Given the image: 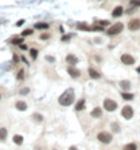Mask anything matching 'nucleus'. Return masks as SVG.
Wrapping results in <instances>:
<instances>
[{"mask_svg": "<svg viewBox=\"0 0 140 150\" xmlns=\"http://www.w3.org/2000/svg\"><path fill=\"white\" fill-rule=\"evenodd\" d=\"M74 101H75V94H74V90H72V89L64 92L59 97V104L61 106H69V105L74 104Z\"/></svg>", "mask_w": 140, "mask_h": 150, "instance_id": "f257e3e1", "label": "nucleus"}, {"mask_svg": "<svg viewBox=\"0 0 140 150\" xmlns=\"http://www.w3.org/2000/svg\"><path fill=\"white\" fill-rule=\"evenodd\" d=\"M97 139H98V142L103 143V145H109L113 141V135L110 133H107V131H101V133L97 134Z\"/></svg>", "mask_w": 140, "mask_h": 150, "instance_id": "f03ea898", "label": "nucleus"}, {"mask_svg": "<svg viewBox=\"0 0 140 150\" xmlns=\"http://www.w3.org/2000/svg\"><path fill=\"white\" fill-rule=\"evenodd\" d=\"M123 30H124V25L121 22H117V23H114V25H112L109 27L106 33H107V35H117L123 32Z\"/></svg>", "mask_w": 140, "mask_h": 150, "instance_id": "7ed1b4c3", "label": "nucleus"}, {"mask_svg": "<svg viewBox=\"0 0 140 150\" xmlns=\"http://www.w3.org/2000/svg\"><path fill=\"white\" fill-rule=\"evenodd\" d=\"M117 103H116L114 100L112 98H106L105 101H103V109L107 111V112H114L116 109H117Z\"/></svg>", "mask_w": 140, "mask_h": 150, "instance_id": "20e7f679", "label": "nucleus"}, {"mask_svg": "<svg viewBox=\"0 0 140 150\" xmlns=\"http://www.w3.org/2000/svg\"><path fill=\"white\" fill-rule=\"evenodd\" d=\"M135 115V112H133V108L131 105H125L123 106V109H121V116H123L125 120H131Z\"/></svg>", "mask_w": 140, "mask_h": 150, "instance_id": "39448f33", "label": "nucleus"}, {"mask_svg": "<svg viewBox=\"0 0 140 150\" xmlns=\"http://www.w3.org/2000/svg\"><path fill=\"white\" fill-rule=\"evenodd\" d=\"M120 60H121V63L125 64V65H133L135 62H136L135 57H133L132 55H129V53H123L121 57H120Z\"/></svg>", "mask_w": 140, "mask_h": 150, "instance_id": "423d86ee", "label": "nucleus"}, {"mask_svg": "<svg viewBox=\"0 0 140 150\" xmlns=\"http://www.w3.org/2000/svg\"><path fill=\"white\" fill-rule=\"evenodd\" d=\"M128 29H129L131 32H137V30H140V18L131 19L128 22Z\"/></svg>", "mask_w": 140, "mask_h": 150, "instance_id": "0eeeda50", "label": "nucleus"}, {"mask_svg": "<svg viewBox=\"0 0 140 150\" xmlns=\"http://www.w3.org/2000/svg\"><path fill=\"white\" fill-rule=\"evenodd\" d=\"M67 73L71 75V78H74V79L79 78V76H80V74H82L80 70L75 68V65H68V67H67Z\"/></svg>", "mask_w": 140, "mask_h": 150, "instance_id": "6e6552de", "label": "nucleus"}, {"mask_svg": "<svg viewBox=\"0 0 140 150\" xmlns=\"http://www.w3.org/2000/svg\"><path fill=\"white\" fill-rule=\"evenodd\" d=\"M65 62H67V64H68V65H75V64H78L79 59H78L75 55L69 53V55H67V56H65Z\"/></svg>", "mask_w": 140, "mask_h": 150, "instance_id": "1a4fd4ad", "label": "nucleus"}, {"mask_svg": "<svg viewBox=\"0 0 140 150\" xmlns=\"http://www.w3.org/2000/svg\"><path fill=\"white\" fill-rule=\"evenodd\" d=\"M123 14H124V7L123 5H117V7L112 11V16L113 18H120Z\"/></svg>", "mask_w": 140, "mask_h": 150, "instance_id": "9d476101", "label": "nucleus"}, {"mask_svg": "<svg viewBox=\"0 0 140 150\" xmlns=\"http://www.w3.org/2000/svg\"><path fill=\"white\" fill-rule=\"evenodd\" d=\"M90 116H91V117H94V119H99V117H102V108H99V106H95L94 109L91 111Z\"/></svg>", "mask_w": 140, "mask_h": 150, "instance_id": "9b49d317", "label": "nucleus"}, {"mask_svg": "<svg viewBox=\"0 0 140 150\" xmlns=\"http://www.w3.org/2000/svg\"><path fill=\"white\" fill-rule=\"evenodd\" d=\"M84 108H86V100L80 98L76 103V105H75V111L76 112H80V111H84Z\"/></svg>", "mask_w": 140, "mask_h": 150, "instance_id": "f8f14e48", "label": "nucleus"}, {"mask_svg": "<svg viewBox=\"0 0 140 150\" xmlns=\"http://www.w3.org/2000/svg\"><path fill=\"white\" fill-rule=\"evenodd\" d=\"M88 75H90V78L91 79H99L101 78V73H98V71H97L95 68H88Z\"/></svg>", "mask_w": 140, "mask_h": 150, "instance_id": "ddd939ff", "label": "nucleus"}, {"mask_svg": "<svg viewBox=\"0 0 140 150\" xmlns=\"http://www.w3.org/2000/svg\"><path fill=\"white\" fill-rule=\"evenodd\" d=\"M15 108L18 111H26L27 109V104L25 103V101H16L15 103Z\"/></svg>", "mask_w": 140, "mask_h": 150, "instance_id": "4468645a", "label": "nucleus"}, {"mask_svg": "<svg viewBox=\"0 0 140 150\" xmlns=\"http://www.w3.org/2000/svg\"><path fill=\"white\" fill-rule=\"evenodd\" d=\"M120 87L124 90V92H128L131 89V82L129 81H120Z\"/></svg>", "mask_w": 140, "mask_h": 150, "instance_id": "2eb2a0df", "label": "nucleus"}, {"mask_svg": "<svg viewBox=\"0 0 140 150\" xmlns=\"http://www.w3.org/2000/svg\"><path fill=\"white\" fill-rule=\"evenodd\" d=\"M23 136L22 135H14L12 136V142L15 143V145H18V146H21V145H23Z\"/></svg>", "mask_w": 140, "mask_h": 150, "instance_id": "dca6fc26", "label": "nucleus"}, {"mask_svg": "<svg viewBox=\"0 0 140 150\" xmlns=\"http://www.w3.org/2000/svg\"><path fill=\"white\" fill-rule=\"evenodd\" d=\"M34 29H38V30H46V29H49V25L45 22H40V23H35L34 25Z\"/></svg>", "mask_w": 140, "mask_h": 150, "instance_id": "f3484780", "label": "nucleus"}, {"mask_svg": "<svg viewBox=\"0 0 140 150\" xmlns=\"http://www.w3.org/2000/svg\"><path fill=\"white\" fill-rule=\"evenodd\" d=\"M121 97H123L125 101H132L133 98H135V95H133L132 93H128V92H123L121 93Z\"/></svg>", "mask_w": 140, "mask_h": 150, "instance_id": "a211bd4d", "label": "nucleus"}, {"mask_svg": "<svg viewBox=\"0 0 140 150\" xmlns=\"http://www.w3.org/2000/svg\"><path fill=\"white\" fill-rule=\"evenodd\" d=\"M7 135H8V133H7V128H4V127H2V128H0V141H2V142H4L5 139H7Z\"/></svg>", "mask_w": 140, "mask_h": 150, "instance_id": "6ab92c4d", "label": "nucleus"}, {"mask_svg": "<svg viewBox=\"0 0 140 150\" xmlns=\"http://www.w3.org/2000/svg\"><path fill=\"white\" fill-rule=\"evenodd\" d=\"M123 150H137V145L135 142H131V143H126V145L123 147Z\"/></svg>", "mask_w": 140, "mask_h": 150, "instance_id": "aec40b11", "label": "nucleus"}, {"mask_svg": "<svg viewBox=\"0 0 140 150\" xmlns=\"http://www.w3.org/2000/svg\"><path fill=\"white\" fill-rule=\"evenodd\" d=\"M23 38H25V37H22V35H21V37H14L12 40H11V44H12V45H21L22 43H25Z\"/></svg>", "mask_w": 140, "mask_h": 150, "instance_id": "412c9836", "label": "nucleus"}, {"mask_svg": "<svg viewBox=\"0 0 140 150\" xmlns=\"http://www.w3.org/2000/svg\"><path fill=\"white\" fill-rule=\"evenodd\" d=\"M16 79H18V81H23V79H25V71H23V68H21L19 71H18Z\"/></svg>", "mask_w": 140, "mask_h": 150, "instance_id": "4be33fe9", "label": "nucleus"}, {"mask_svg": "<svg viewBox=\"0 0 140 150\" xmlns=\"http://www.w3.org/2000/svg\"><path fill=\"white\" fill-rule=\"evenodd\" d=\"M76 27H78L79 30H84V32H90V30H91V27L87 26V25H84V23H79Z\"/></svg>", "mask_w": 140, "mask_h": 150, "instance_id": "5701e85b", "label": "nucleus"}, {"mask_svg": "<svg viewBox=\"0 0 140 150\" xmlns=\"http://www.w3.org/2000/svg\"><path fill=\"white\" fill-rule=\"evenodd\" d=\"M42 119H44V116L40 115V113H33V120H35L37 123H41Z\"/></svg>", "mask_w": 140, "mask_h": 150, "instance_id": "b1692460", "label": "nucleus"}, {"mask_svg": "<svg viewBox=\"0 0 140 150\" xmlns=\"http://www.w3.org/2000/svg\"><path fill=\"white\" fill-rule=\"evenodd\" d=\"M34 32H33V29H26V30H23V32H22V37H27V35H31Z\"/></svg>", "mask_w": 140, "mask_h": 150, "instance_id": "393cba45", "label": "nucleus"}, {"mask_svg": "<svg viewBox=\"0 0 140 150\" xmlns=\"http://www.w3.org/2000/svg\"><path fill=\"white\" fill-rule=\"evenodd\" d=\"M30 56H31V59H37L38 57V49H34V48H33V49H30Z\"/></svg>", "mask_w": 140, "mask_h": 150, "instance_id": "a878e982", "label": "nucleus"}, {"mask_svg": "<svg viewBox=\"0 0 140 150\" xmlns=\"http://www.w3.org/2000/svg\"><path fill=\"white\" fill-rule=\"evenodd\" d=\"M109 23H110L109 21H97L95 25H98V26H107Z\"/></svg>", "mask_w": 140, "mask_h": 150, "instance_id": "bb28decb", "label": "nucleus"}, {"mask_svg": "<svg viewBox=\"0 0 140 150\" xmlns=\"http://www.w3.org/2000/svg\"><path fill=\"white\" fill-rule=\"evenodd\" d=\"M132 7H140V0H129Z\"/></svg>", "mask_w": 140, "mask_h": 150, "instance_id": "cd10ccee", "label": "nucleus"}, {"mask_svg": "<svg viewBox=\"0 0 140 150\" xmlns=\"http://www.w3.org/2000/svg\"><path fill=\"white\" fill-rule=\"evenodd\" d=\"M29 92H30V89H29V87H22V89H19V94H21V95H23V94H29Z\"/></svg>", "mask_w": 140, "mask_h": 150, "instance_id": "c85d7f7f", "label": "nucleus"}, {"mask_svg": "<svg viewBox=\"0 0 140 150\" xmlns=\"http://www.w3.org/2000/svg\"><path fill=\"white\" fill-rule=\"evenodd\" d=\"M112 128H113L114 133H120V125H118L117 123H113V124H112Z\"/></svg>", "mask_w": 140, "mask_h": 150, "instance_id": "c756f323", "label": "nucleus"}, {"mask_svg": "<svg viewBox=\"0 0 140 150\" xmlns=\"http://www.w3.org/2000/svg\"><path fill=\"white\" fill-rule=\"evenodd\" d=\"M45 60H46V62H49V63H54V62H56V59L52 57V56H45Z\"/></svg>", "mask_w": 140, "mask_h": 150, "instance_id": "7c9ffc66", "label": "nucleus"}, {"mask_svg": "<svg viewBox=\"0 0 140 150\" xmlns=\"http://www.w3.org/2000/svg\"><path fill=\"white\" fill-rule=\"evenodd\" d=\"M49 37H50V35L48 34V33H42V34L40 35V38H41V40H48Z\"/></svg>", "mask_w": 140, "mask_h": 150, "instance_id": "2f4dec72", "label": "nucleus"}, {"mask_svg": "<svg viewBox=\"0 0 140 150\" xmlns=\"http://www.w3.org/2000/svg\"><path fill=\"white\" fill-rule=\"evenodd\" d=\"M69 40H71V35H63V37H61V41H63V43H68Z\"/></svg>", "mask_w": 140, "mask_h": 150, "instance_id": "473e14b6", "label": "nucleus"}, {"mask_svg": "<svg viewBox=\"0 0 140 150\" xmlns=\"http://www.w3.org/2000/svg\"><path fill=\"white\" fill-rule=\"evenodd\" d=\"M19 48H21V49H23V51H26V49H27V45H26V44H21Z\"/></svg>", "mask_w": 140, "mask_h": 150, "instance_id": "72a5a7b5", "label": "nucleus"}, {"mask_svg": "<svg viewBox=\"0 0 140 150\" xmlns=\"http://www.w3.org/2000/svg\"><path fill=\"white\" fill-rule=\"evenodd\" d=\"M135 10H136L135 7H131L129 10H128V11H126V13H128V14H132V13H135Z\"/></svg>", "mask_w": 140, "mask_h": 150, "instance_id": "f704fd0d", "label": "nucleus"}, {"mask_svg": "<svg viewBox=\"0 0 140 150\" xmlns=\"http://www.w3.org/2000/svg\"><path fill=\"white\" fill-rule=\"evenodd\" d=\"M23 22H25V21H23V19H21L19 22H18V23H16V26H22V23H23Z\"/></svg>", "mask_w": 140, "mask_h": 150, "instance_id": "c9c22d12", "label": "nucleus"}, {"mask_svg": "<svg viewBox=\"0 0 140 150\" xmlns=\"http://www.w3.org/2000/svg\"><path fill=\"white\" fill-rule=\"evenodd\" d=\"M68 150H79V149H78V147H76V146H71V147H69V149H68Z\"/></svg>", "mask_w": 140, "mask_h": 150, "instance_id": "e433bc0d", "label": "nucleus"}, {"mask_svg": "<svg viewBox=\"0 0 140 150\" xmlns=\"http://www.w3.org/2000/svg\"><path fill=\"white\" fill-rule=\"evenodd\" d=\"M136 71H137V73L140 74V65H139V67H137V70H136Z\"/></svg>", "mask_w": 140, "mask_h": 150, "instance_id": "4c0bfd02", "label": "nucleus"}, {"mask_svg": "<svg viewBox=\"0 0 140 150\" xmlns=\"http://www.w3.org/2000/svg\"><path fill=\"white\" fill-rule=\"evenodd\" d=\"M53 150H57V149H53Z\"/></svg>", "mask_w": 140, "mask_h": 150, "instance_id": "58836bf2", "label": "nucleus"}]
</instances>
